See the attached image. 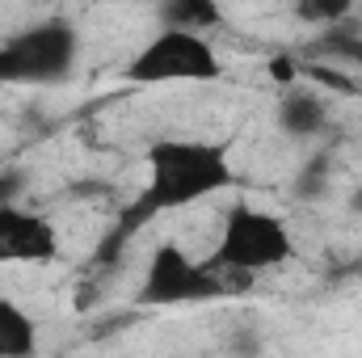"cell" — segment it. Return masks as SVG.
Instances as JSON below:
<instances>
[{
    "label": "cell",
    "mask_w": 362,
    "mask_h": 358,
    "mask_svg": "<svg viewBox=\"0 0 362 358\" xmlns=\"http://www.w3.org/2000/svg\"><path fill=\"white\" fill-rule=\"evenodd\" d=\"M76 59H81V34L72 21L47 17V21L21 25L8 38H0V89L64 85L76 72Z\"/></svg>",
    "instance_id": "cell-4"
},
{
    "label": "cell",
    "mask_w": 362,
    "mask_h": 358,
    "mask_svg": "<svg viewBox=\"0 0 362 358\" xmlns=\"http://www.w3.org/2000/svg\"><path fill=\"white\" fill-rule=\"evenodd\" d=\"M232 185H236V169H232V156L223 144L189 139V135L156 139L144 152V185H139V198L127 211L122 228L135 232L152 215L189 211V207H198Z\"/></svg>",
    "instance_id": "cell-1"
},
{
    "label": "cell",
    "mask_w": 362,
    "mask_h": 358,
    "mask_svg": "<svg viewBox=\"0 0 362 358\" xmlns=\"http://www.w3.org/2000/svg\"><path fill=\"white\" fill-rule=\"evenodd\" d=\"M156 21L160 25H177V30H194V34H211L228 17H223L219 0H160L156 4Z\"/></svg>",
    "instance_id": "cell-9"
},
{
    "label": "cell",
    "mask_w": 362,
    "mask_h": 358,
    "mask_svg": "<svg viewBox=\"0 0 362 358\" xmlns=\"http://www.w3.org/2000/svg\"><path fill=\"white\" fill-rule=\"evenodd\" d=\"M228 291L223 274L206 258L198 262L177 241H160L148 253V266L139 278V304L144 308H185V304H206Z\"/></svg>",
    "instance_id": "cell-5"
},
{
    "label": "cell",
    "mask_w": 362,
    "mask_h": 358,
    "mask_svg": "<svg viewBox=\"0 0 362 358\" xmlns=\"http://www.w3.org/2000/svg\"><path fill=\"white\" fill-rule=\"evenodd\" d=\"M274 122L291 139H316L329 122V105H325L320 93L303 89V85H286V93L274 105Z\"/></svg>",
    "instance_id": "cell-7"
},
{
    "label": "cell",
    "mask_w": 362,
    "mask_h": 358,
    "mask_svg": "<svg viewBox=\"0 0 362 358\" xmlns=\"http://www.w3.org/2000/svg\"><path fill=\"white\" fill-rule=\"evenodd\" d=\"M122 85L160 89V85H215L223 81V55L206 34L160 25L118 72Z\"/></svg>",
    "instance_id": "cell-3"
},
{
    "label": "cell",
    "mask_w": 362,
    "mask_h": 358,
    "mask_svg": "<svg viewBox=\"0 0 362 358\" xmlns=\"http://www.w3.org/2000/svg\"><path fill=\"white\" fill-rule=\"evenodd\" d=\"M295 258V236L291 224L282 215H274L266 207L240 198L228 207L215 249H211V266L219 274H236V278H257L266 270H278Z\"/></svg>",
    "instance_id": "cell-2"
},
{
    "label": "cell",
    "mask_w": 362,
    "mask_h": 358,
    "mask_svg": "<svg viewBox=\"0 0 362 358\" xmlns=\"http://www.w3.org/2000/svg\"><path fill=\"white\" fill-rule=\"evenodd\" d=\"M350 211H354V215H362V185L350 194Z\"/></svg>",
    "instance_id": "cell-12"
},
{
    "label": "cell",
    "mask_w": 362,
    "mask_h": 358,
    "mask_svg": "<svg viewBox=\"0 0 362 358\" xmlns=\"http://www.w3.org/2000/svg\"><path fill=\"white\" fill-rule=\"evenodd\" d=\"M270 72L278 76V81H282V85H295V68H291L286 59H274V64H270Z\"/></svg>",
    "instance_id": "cell-11"
},
{
    "label": "cell",
    "mask_w": 362,
    "mask_h": 358,
    "mask_svg": "<svg viewBox=\"0 0 362 358\" xmlns=\"http://www.w3.org/2000/svg\"><path fill=\"white\" fill-rule=\"evenodd\" d=\"M59 228L13 198L0 202V266H51L59 262Z\"/></svg>",
    "instance_id": "cell-6"
},
{
    "label": "cell",
    "mask_w": 362,
    "mask_h": 358,
    "mask_svg": "<svg viewBox=\"0 0 362 358\" xmlns=\"http://www.w3.org/2000/svg\"><path fill=\"white\" fill-rule=\"evenodd\" d=\"M354 8L358 0H291V13L308 25H341Z\"/></svg>",
    "instance_id": "cell-10"
},
{
    "label": "cell",
    "mask_w": 362,
    "mask_h": 358,
    "mask_svg": "<svg viewBox=\"0 0 362 358\" xmlns=\"http://www.w3.org/2000/svg\"><path fill=\"white\" fill-rule=\"evenodd\" d=\"M38 354V321L8 295H0V358Z\"/></svg>",
    "instance_id": "cell-8"
}]
</instances>
